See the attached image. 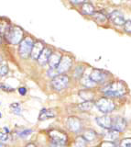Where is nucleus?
<instances>
[{
  "label": "nucleus",
  "instance_id": "1",
  "mask_svg": "<svg viewBox=\"0 0 131 147\" xmlns=\"http://www.w3.org/2000/svg\"><path fill=\"white\" fill-rule=\"evenodd\" d=\"M102 91L107 98H121L126 93V87L123 82L117 81L106 85Z\"/></svg>",
  "mask_w": 131,
  "mask_h": 147
},
{
  "label": "nucleus",
  "instance_id": "2",
  "mask_svg": "<svg viewBox=\"0 0 131 147\" xmlns=\"http://www.w3.org/2000/svg\"><path fill=\"white\" fill-rule=\"evenodd\" d=\"M5 35L7 41L10 44H19V42L23 39V30L19 27H8L5 32Z\"/></svg>",
  "mask_w": 131,
  "mask_h": 147
},
{
  "label": "nucleus",
  "instance_id": "3",
  "mask_svg": "<svg viewBox=\"0 0 131 147\" xmlns=\"http://www.w3.org/2000/svg\"><path fill=\"white\" fill-rule=\"evenodd\" d=\"M33 43L34 41L30 37H26V38L22 39V40L19 42V53L22 59H28L30 56Z\"/></svg>",
  "mask_w": 131,
  "mask_h": 147
},
{
  "label": "nucleus",
  "instance_id": "4",
  "mask_svg": "<svg viewBox=\"0 0 131 147\" xmlns=\"http://www.w3.org/2000/svg\"><path fill=\"white\" fill-rule=\"evenodd\" d=\"M96 106L99 111L104 114L111 113L115 109L114 101L109 98H107V96H104V98H99L96 102Z\"/></svg>",
  "mask_w": 131,
  "mask_h": 147
},
{
  "label": "nucleus",
  "instance_id": "5",
  "mask_svg": "<svg viewBox=\"0 0 131 147\" xmlns=\"http://www.w3.org/2000/svg\"><path fill=\"white\" fill-rule=\"evenodd\" d=\"M69 77L68 76L63 75V74H60L57 75L54 77H52L51 80V86L54 90L56 91H62L69 85Z\"/></svg>",
  "mask_w": 131,
  "mask_h": 147
},
{
  "label": "nucleus",
  "instance_id": "6",
  "mask_svg": "<svg viewBox=\"0 0 131 147\" xmlns=\"http://www.w3.org/2000/svg\"><path fill=\"white\" fill-rule=\"evenodd\" d=\"M49 136L51 140V145L55 146H63L67 142V135L62 131L52 130L49 132Z\"/></svg>",
  "mask_w": 131,
  "mask_h": 147
},
{
  "label": "nucleus",
  "instance_id": "7",
  "mask_svg": "<svg viewBox=\"0 0 131 147\" xmlns=\"http://www.w3.org/2000/svg\"><path fill=\"white\" fill-rule=\"evenodd\" d=\"M72 64H73V59L68 55H64V56H61V61L56 69L59 74H64L70 70Z\"/></svg>",
  "mask_w": 131,
  "mask_h": 147
},
{
  "label": "nucleus",
  "instance_id": "8",
  "mask_svg": "<svg viewBox=\"0 0 131 147\" xmlns=\"http://www.w3.org/2000/svg\"><path fill=\"white\" fill-rule=\"evenodd\" d=\"M89 76L96 84H102L106 79V74L99 69H94Z\"/></svg>",
  "mask_w": 131,
  "mask_h": 147
},
{
  "label": "nucleus",
  "instance_id": "9",
  "mask_svg": "<svg viewBox=\"0 0 131 147\" xmlns=\"http://www.w3.org/2000/svg\"><path fill=\"white\" fill-rule=\"evenodd\" d=\"M67 126L72 131L79 132L82 129V121L77 117H69L67 119Z\"/></svg>",
  "mask_w": 131,
  "mask_h": 147
},
{
  "label": "nucleus",
  "instance_id": "10",
  "mask_svg": "<svg viewBox=\"0 0 131 147\" xmlns=\"http://www.w3.org/2000/svg\"><path fill=\"white\" fill-rule=\"evenodd\" d=\"M109 20H111V22L113 23V24H115L116 26H124L125 22H126L124 16L117 10H115L112 13H110Z\"/></svg>",
  "mask_w": 131,
  "mask_h": 147
},
{
  "label": "nucleus",
  "instance_id": "11",
  "mask_svg": "<svg viewBox=\"0 0 131 147\" xmlns=\"http://www.w3.org/2000/svg\"><path fill=\"white\" fill-rule=\"evenodd\" d=\"M112 129L120 131H123L126 128V121L124 118L122 117H116V119H112Z\"/></svg>",
  "mask_w": 131,
  "mask_h": 147
},
{
  "label": "nucleus",
  "instance_id": "12",
  "mask_svg": "<svg viewBox=\"0 0 131 147\" xmlns=\"http://www.w3.org/2000/svg\"><path fill=\"white\" fill-rule=\"evenodd\" d=\"M52 53V51L51 48H48V47H44L42 52L40 53L39 56L38 57V62L40 65H45L46 63H48L49 61V58L51 56V54Z\"/></svg>",
  "mask_w": 131,
  "mask_h": 147
},
{
  "label": "nucleus",
  "instance_id": "13",
  "mask_svg": "<svg viewBox=\"0 0 131 147\" xmlns=\"http://www.w3.org/2000/svg\"><path fill=\"white\" fill-rule=\"evenodd\" d=\"M96 122L101 128L106 129V130H109V129H111V127H112V119L109 116H107V115L97 117Z\"/></svg>",
  "mask_w": 131,
  "mask_h": 147
},
{
  "label": "nucleus",
  "instance_id": "14",
  "mask_svg": "<svg viewBox=\"0 0 131 147\" xmlns=\"http://www.w3.org/2000/svg\"><path fill=\"white\" fill-rule=\"evenodd\" d=\"M44 48V44L41 41H37V42H34L32 49H31V53H30V57L33 60H37L38 57L39 56L40 53L42 52V50Z\"/></svg>",
  "mask_w": 131,
  "mask_h": 147
},
{
  "label": "nucleus",
  "instance_id": "15",
  "mask_svg": "<svg viewBox=\"0 0 131 147\" xmlns=\"http://www.w3.org/2000/svg\"><path fill=\"white\" fill-rule=\"evenodd\" d=\"M61 56L60 53H52L49 58V61H48L49 68H57L59 63H60V61H61Z\"/></svg>",
  "mask_w": 131,
  "mask_h": 147
},
{
  "label": "nucleus",
  "instance_id": "16",
  "mask_svg": "<svg viewBox=\"0 0 131 147\" xmlns=\"http://www.w3.org/2000/svg\"><path fill=\"white\" fill-rule=\"evenodd\" d=\"M55 115H56V113L54 112L52 109H43L41 111H40V113H39V121H45V119H51L53 117H55Z\"/></svg>",
  "mask_w": 131,
  "mask_h": 147
},
{
  "label": "nucleus",
  "instance_id": "17",
  "mask_svg": "<svg viewBox=\"0 0 131 147\" xmlns=\"http://www.w3.org/2000/svg\"><path fill=\"white\" fill-rule=\"evenodd\" d=\"M119 138V131L115 130V129H109V131L106 132V134L105 135V140L106 141H116Z\"/></svg>",
  "mask_w": 131,
  "mask_h": 147
},
{
  "label": "nucleus",
  "instance_id": "18",
  "mask_svg": "<svg viewBox=\"0 0 131 147\" xmlns=\"http://www.w3.org/2000/svg\"><path fill=\"white\" fill-rule=\"evenodd\" d=\"M81 9H82V12L84 14V15H88V16H92L93 13L94 12V6L91 3H87V2H84L82 4Z\"/></svg>",
  "mask_w": 131,
  "mask_h": 147
},
{
  "label": "nucleus",
  "instance_id": "19",
  "mask_svg": "<svg viewBox=\"0 0 131 147\" xmlns=\"http://www.w3.org/2000/svg\"><path fill=\"white\" fill-rule=\"evenodd\" d=\"M79 96L84 100H92L94 96V93L90 89H84L79 91Z\"/></svg>",
  "mask_w": 131,
  "mask_h": 147
},
{
  "label": "nucleus",
  "instance_id": "20",
  "mask_svg": "<svg viewBox=\"0 0 131 147\" xmlns=\"http://www.w3.org/2000/svg\"><path fill=\"white\" fill-rule=\"evenodd\" d=\"M92 17L97 23H105L107 20V17L101 11H94Z\"/></svg>",
  "mask_w": 131,
  "mask_h": 147
},
{
  "label": "nucleus",
  "instance_id": "21",
  "mask_svg": "<svg viewBox=\"0 0 131 147\" xmlns=\"http://www.w3.org/2000/svg\"><path fill=\"white\" fill-rule=\"evenodd\" d=\"M84 139L86 140L87 142H93L96 139V137H97V134H96V132L94 131V130H91V129H89V130H86L84 131Z\"/></svg>",
  "mask_w": 131,
  "mask_h": 147
},
{
  "label": "nucleus",
  "instance_id": "22",
  "mask_svg": "<svg viewBox=\"0 0 131 147\" xmlns=\"http://www.w3.org/2000/svg\"><path fill=\"white\" fill-rule=\"evenodd\" d=\"M94 106V103L92 100H84V102L81 103L80 105H78L79 109H81L82 111H88L90 110Z\"/></svg>",
  "mask_w": 131,
  "mask_h": 147
},
{
  "label": "nucleus",
  "instance_id": "23",
  "mask_svg": "<svg viewBox=\"0 0 131 147\" xmlns=\"http://www.w3.org/2000/svg\"><path fill=\"white\" fill-rule=\"evenodd\" d=\"M82 84L86 87V88H92V87H94L96 85V83L90 78V76H84L82 78Z\"/></svg>",
  "mask_w": 131,
  "mask_h": 147
},
{
  "label": "nucleus",
  "instance_id": "24",
  "mask_svg": "<svg viewBox=\"0 0 131 147\" xmlns=\"http://www.w3.org/2000/svg\"><path fill=\"white\" fill-rule=\"evenodd\" d=\"M10 109L12 110L13 113H15L16 115H20L22 113V108L19 103H13L10 105Z\"/></svg>",
  "mask_w": 131,
  "mask_h": 147
},
{
  "label": "nucleus",
  "instance_id": "25",
  "mask_svg": "<svg viewBox=\"0 0 131 147\" xmlns=\"http://www.w3.org/2000/svg\"><path fill=\"white\" fill-rule=\"evenodd\" d=\"M87 144V141L84 139V136H78L77 138L75 139V145L78 146V147H83L85 146Z\"/></svg>",
  "mask_w": 131,
  "mask_h": 147
},
{
  "label": "nucleus",
  "instance_id": "26",
  "mask_svg": "<svg viewBox=\"0 0 131 147\" xmlns=\"http://www.w3.org/2000/svg\"><path fill=\"white\" fill-rule=\"evenodd\" d=\"M8 67L7 65H0V77H4L7 75Z\"/></svg>",
  "mask_w": 131,
  "mask_h": 147
},
{
  "label": "nucleus",
  "instance_id": "27",
  "mask_svg": "<svg viewBox=\"0 0 131 147\" xmlns=\"http://www.w3.org/2000/svg\"><path fill=\"white\" fill-rule=\"evenodd\" d=\"M120 146L122 147H131V138H126V139L122 140L120 142Z\"/></svg>",
  "mask_w": 131,
  "mask_h": 147
},
{
  "label": "nucleus",
  "instance_id": "28",
  "mask_svg": "<svg viewBox=\"0 0 131 147\" xmlns=\"http://www.w3.org/2000/svg\"><path fill=\"white\" fill-rule=\"evenodd\" d=\"M83 74H84V67L83 66H78L77 68L75 69V72H74L75 77L80 78L81 76H83Z\"/></svg>",
  "mask_w": 131,
  "mask_h": 147
},
{
  "label": "nucleus",
  "instance_id": "29",
  "mask_svg": "<svg viewBox=\"0 0 131 147\" xmlns=\"http://www.w3.org/2000/svg\"><path fill=\"white\" fill-rule=\"evenodd\" d=\"M31 132H32V130H24V131L19 132V135L21 138H26V137H28L29 135H30Z\"/></svg>",
  "mask_w": 131,
  "mask_h": 147
},
{
  "label": "nucleus",
  "instance_id": "30",
  "mask_svg": "<svg viewBox=\"0 0 131 147\" xmlns=\"http://www.w3.org/2000/svg\"><path fill=\"white\" fill-rule=\"evenodd\" d=\"M47 74H48V76H49L54 77L55 76H57L59 73H58V71H57V69H56V68H49V71L47 72Z\"/></svg>",
  "mask_w": 131,
  "mask_h": 147
},
{
  "label": "nucleus",
  "instance_id": "31",
  "mask_svg": "<svg viewBox=\"0 0 131 147\" xmlns=\"http://www.w3.org/2000/svg\"><path fill=\"white\" fill-rule=\"evenodd\" d=\"M0 88L3 89L4 91H7V92H12V91H14V88H12L11 86H7L5 84H0Z\"/></svg>",
  "mask_w": 131,
  "mask_h": 147
},
{
  "label": "nucleus",
  "instance_id": "32",
  "mask_svg": "<svg viewBox=\"0 0 131 147\" xmlns=\"http://www.w3.org/2000/svg\"><path fill=\"white\" fill-rule=\"evenodd\" d=\"M124 27H125V30L126 32H128V33H131V20L126 21L125 24H124Z\"/></svg>",
  "mask_w": 131,
  "mask_h": 147
},
{
  "label": "nucleus",
  "instance_id": "33",
  "mask_svg": "<svg viewBox=\"0 0 131 147\" xmlns=\"http://www.w3.org/2000/svg\"><path fill=\"white\" fill-rule=\"evenodd\" d=\"M9 139L7 133L6 132H0V142H7Z\"/></svg>",
  "mask_w": 131,
  "mask_h": 147
},
{
  "label": "nucleus",
  "instance_id": "34",
  "mask_svg": "<svg viewBox=\"0 0 131 147\" xmlns=\"http://www.w3.org/2000/svg\"><path fill=\"white\" fill-rule=\"evenodd\" d=\"M101 146H115V144L114 142H112L111 141H106L103 142L101 144Z\"/></svg>",
  "mask_w": 131,
  "mask_h": 147
},
{
  "label": "nucleus",
  "instance_id": "35",
  "mask_svg": "<svg viewBox=\"0 0 131 147\" xmlns=\"http://www.w3.org/2000/svg\"><path fill=\"white\" fill-rule=\"evenodd\" d=\"M19 93L21 95V96H25L27 94V88L24 86H21L19 88Z\"/></svg>",
  "mask_w": 131,
  "mask_h": 147
},
{
  "label": "nucleus",
  "instance_id": "36",
  "mask_svg": "<svg viewBox=\"0 0 131 147\" xmlns=\"http://www.w3.org/2000/svg\"><path fill=\"white\" fill-rule=\"evenodd\" d=\"M70 2L74 5H80L84 2V0H70Z\"/></svg>",
  "mask_w": 131,
  "mask_h": 147
},
{
  "label": "nucleus",
  "instance_id": "37",
  "mask_svg": "<svg viewBox=\"0 0 131 147\" xmlns=\"http://www.w3.org/2000/svg\"><path fill=\"white\" fill-rule=\"evenodd\" d=\"M4 130H5L6 133H7V134H8V133H9V129H8V128H7V127H4Z\"/></svg>",
  "mask_w": 131,
  "mask_h": 147
},
{
  "label": "nucleus",
  "instance_id": "38",
  "mask_svg": "<svg viewBox=\"0 0 131 147\" xmlns=\"http://www.w3.org/2000/svg\"><path fill=\"white\" fill-rule=\"evenodd\" d=\"M27 146H35V144H27Z\"/></svg>",
  "mask_w": 131,
  "mask_h": 147
},
{
  "label": "nucleus",
  "instance_id": "39",
  "mask_svg": "<svg viewBox=\"0 0 131 147\" xmlns=\"http://www.w3.org/2000/svg\"><path fill=\"white\" fill-rule=\"evenodd\" d=\"M3 145H4V144H2V142H0V147H1V146H3Z\"/></svg>",
  "mask_w": 131,
  "mask_h": 147
},
{
  "label": "nucleus",
  "instance_id": "40",
  "mask_svg": "<svg viewBox=\"0 0 131 147\" xmlns=\"http://www.w3.org/2000/svg\"><path fill=\"white\" fill-rule=\"evenodd\" d=\"M0 43H1V34H0Z\"/></svg>",
  "mask_w": 131,
  "mask_h": 147
},
{
  "label": "nucleus",
  "instance_id": "41",
  "mask_svg": "<svg viewBox=\"0 0 131 147\" xmlns=\"http://www.w3.org/2000/svg\"><path fill=\"white\" fill-rule=\"evenodd\" d=\"M1 116H2V114H1V113H0V118H1Z\"/></svg>",
  "mask_w": 131,
  "mask_h": 147
},
{
  "label": "nucleus",
  "instance_id": "42",
  "mask_svg": "<svg viewBox=\"0 0 131 147\" xmlns=\"http://www.w3.org/2000/svg\"><path fill=\"white\" fill-rule=\"evenodd\" d=\"M0 106H1V103H0Z\"/></svg>",
  "mask_w": 131,
  "mask_h": 147
}]
</instances>
